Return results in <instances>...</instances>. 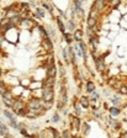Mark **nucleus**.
<instances>
[{"label":"nucleus","mask_w":127,"mask_h":138,"mask_svg":"<svg viewBox=\"0 0 127 138\" xmlns=\"http://www.w3.org/2000/svg\"><path fill=\"white\" fill-rule=\"evenodd\" d=\"M42 97L47 102H52L53 100V89L52 86H45L42 89Z\"/></svg>","instance_id":"1"},{"label":"nucleus","mask_w":127,"mask_h":138,"mask_svg":"<svg viewBox=\"0 0 127 138\" xmlns=\"http://www.w3.org/2000/svg\"><path fill=\"white\" fill-rule=\"evenodd\" d=\"M30 109H41L42 107V101H40L38 99H32L29 104Z\"/></svg>","instance_id":"2"},{"label":"nucleus","mask_w":127,"mask_h":138,"mask_svg":"<svg viewBox=\"0 0 127 138\" xmlns=\"http://www.w3.org/2000/svg\"><path fill=\"white\" fill-rule=\"evenodd\" d=\"M13 109H14V111L15 112H17L19 110H21L22 107H25V104H24V101H21V100H14V102H13V106H11Z\"/></svg>","instance_id":"3"},{"label":"nucleus","mask_w":127,"mask_h":138,"mask_svg":"<svg viewBox=\"0 0 127 138\" xmlns=\"http://www.w3.org/2000/svg\"><path fill=\"white\" fill-rule=\"evenodd\" d=\"M95 64H96V68H97V70L99 71H104L105 70V63L102 62L101 59H95Z\"/></svg>","instance_id":"4"},{"label":"nucleus","mask_w":127,"mask_h":138,"mask_svg":"<svg viewBox=\"0 0 127 138\" xmlns=\"http://www.w3.org/2000/svg\"><path fill=\"white\" fill-rule=\"evenodd\" d=\"M79 48H80V53H81V56H83V58L84 59H86V46H85V43L84 42H79Z\"/></svg>","instance_id":"5"},{"label":"nucleus","mask_w":127,"mask_h":138,"mask_svg":"<svg viewBox=\"0 0 127 138\" xmlns=\"http://www.w3.org/2000/svg\"><path fill=\"white\" fill-rule=\"evenodd\" d=\"M56 65H51V67L48 68L47 70V75L48 76H51V78H54V75H56Z\"/></svg>","instance_id":"6"},{"label":"nucleus","mask_w":127,"mask_h":138,"mask_svg":"<svg viewBox=\"0 0 127 138\" xmlns=\"http://www.w3.org/2000/svg\"><path fill=\"white\" fill-rule=\"evenodd\" d=\"M95 90V84H94L93 81H88L86 83V91L88 92H93Z\"/></svg>","instance_id":"7"},{"label":"nucleus","mask_w":127,"mask_h":138,"mask_svg":"<svg viewBox=\"0 0 127 138\" xmlns=\"http://www.w3.org/2000/svg\"><path fill=\"white\" fill-rule=\"evenodd\" d=\"M4 115L6 116V117H8L10 121H11V123H13V122H15V116H14L11 112H9V111H6V110H5V111H4Z\"/></svg>","instance_id":"8"},{"label":"nucleus","mask_w":127,"mask_h":138,"mask_svg":"<svg viewBox=\"0 0 127 138\" xmlns=\"http://www.w3.org/2000/svg\"><path fill=\"white\" fill-rule=\"evenodd\" d=\"M81 36H83V32H81L80 30H75L74 40H76V41H81Z\"/></svg>","instance_id":"9"},{"label":"nucleus","mask_w":127,"mask_h":138,"mask_svg":"<svg viewBox=\"0 0 127 138\" xmlns=\"http://www.w3.org/2000/svg\"><path fill=\"white\" fill-rule=\"evenodd\" d=\"M72 126H73V128H75V130L79 128V118L78 117L73 118V121H72Z\"/></svg>","instance_id":"10"},{"label":"nucleus","mask_w":127,"mask_h":138,"mask_svg":"<svg viewBox=\"0 0 127 138\" xmlns=\"http://www.w3.org/2000/svg\"><path fill=\"white\" fill-rule=\"evenodd\" d=\"M57 24H58V27H59V31L64 33L65 29H64V25H63V22H62V20H60V19H57Z\"/></svg>","instance_id":"11"},{"label":"nucleus","mask_w":127,"mask_h":138,"mask_svg":"<svg viewBox=\"0 0 127 138\" xmlns=\"http://www.w3.org/2000/svg\"><path fill=\"white\" fill-rule=\"evenodd\" d=\"M81 106L85 107V109L89 106V99H88V97H83L81 99Z\"/></svg>","instance_id":"12"},{"label":"nucleus","mask_w":127,"mask_h":138,"mask_svg":"<svg viewBox=\"0 0 127 138\" xmlns=\"http://www.w3.org/2000/svg\"><path fill=\"white\" fill-rule=\"evenodd\" d=\"M6 92H8V90H6V86L4 85V83L0 81V94H1V95H4V94H6Z\"/></svg>","instance_id":"13"},{"label":"nucleus","mask_w":127,"mask_h":138,"mask_svg":"<svg viewBox=\"0 0 127 138\" xmlns=\"http://www.w3.org/2000/svg\"><path fill=\"white\" fill-rule=\"evenodd\" d=\"M110 113H111L112 116H117L120 113V110L117 107H111V109H110Z\"/></svg>","instance_id":"14"},{"label":"nucleus","mask_w":127,"mask_h":138,"mask_svg":"<svg viewBox=\"0 0 127 138\" xmlns=\"http://www.w3.org/2000/svg\"><path fill=\"white\" fill-rule=\"evenodd\" d=\"M95 24H96V19L89 17V20H88V26H89V27H93V26H95Z\"/></svg>","instance_id":"15"},{"label":"nucleus","mask_w":127,"mask_h":138,"mask_svg":"<svg viewBox=\"0 0 127 138\" xmlns=\"http://www.w3.org/2000/svg\"><path fill=\"white\" fill-rule=\"evenodd\" d=\"M45 46H47L48 49H52V48H53V46H52V43H51V41H49L48 37L45 38Z\"/></svg>","instance_id":"16"},{"label":"nucleus","mask_w":127,"mask_h":138,"mask_svg":"<svg viewBox=\"0 0 127 138\" xmlns=\"http://www.w3.org/2000/svg\"><path fill=\"white\" fill-rule=\"evenodd\" d=\"M64 38L67 41V43H72V41H73V36L70 33H64Z\"/></svg>","instance_id":"17"},{"label":"nucleus","mask_w":127,"mask_h":138,"mask_svg":"<svg viewBox=\"0 0 127 138\" xmlns=\"http://www.w3.org/2000/svg\"><path fill=\"white\" fill-rule=\"evenodd\" d=\"M27 112H29V109H26V107H22L21 110H19V111H17V113H19V115H21V116L27 115Z\"/></svg>","instance_id":"18"},{"label":"nucleus","mask_w":127,"mask_h":138,"mask_svg":"<svg viewBox=\"0 0 127 138\" xmlns=\"http://www.w3.org/2000/svg\"><path fill=\"white\" fill-rule=\"evenodd\" d=\"M104 3H105V0H96V9H102L104 6Z\"/></svg>","instance_id":"19"},{"label":"nucleus","mask_w":127,"mask_h":138,"mask_svg":"<svg viewBox=\"0 0 127 138\" xmlns=\"http://www.w3.org/2000/svg\"><path fill=\"white\" fill-rule=\"evenodd\" d=\"M0 132H1V134L8 133V127L4 126V125H0Z\"/></svg>","instance_id":"20"},{"label":"nucleus","mask_w":127,"mask_h":138,"mask_svg":"<svg viewBox=\"0 0 127 138\" xmlns=\"http://www.w3.org/2000/svg\"><path fill=\"white\" fill-rule=\"evenodd\" d=\"M22 25H24L25 27H31V26H32V24L30 22L29 20H22Z\"/></svg>","instance_id":"21"},{"label":"nucleus","mask_w":127,"mask_h":138,"mask_svg":"<svg viewBox=\"0 0 127 138\" xmlns=\"http://www.w3.org/2000/svg\"><path fill=\"white\" fill-rule=\"evenodd\" d=\"M119 102H120V97L119 96H116V97L112 99V104L114 105H119Z\"/></svg>","instance_id":"22"},{"label":"nucleus","mask_w":127,"mask_h":138,"mask_svg":"<svg viewBox=\"0 0 127 138\" xmlns=\"http://www.w3.org/2000/svg\"><path fill=\"white\" fill-rule=\"evenodd\" d=\"M62 54H63V58L65 60H68V53H67V49H63L62 51Z\"/></svg>","instance_id":"23"},{"label":"nucleus","mask_w":127,"mask_h":138,"mask_svg":"<svg viewBox=\"0 0 127 138\" xmlns=\"http://www.w3.org/2000/svg\"><path fill=\"white\" fill-rule=\"evenodd\" d=\"M52 121H53V122H58V121H59V115L54 113V115H53V118H52Z\"/></svg>","instance_id":"24"},{"label":"nucleus","mask_w":127,"mask_h":138,"mask_svg":"<svg viewBox=\"0 0 127 138\" xmlns=\"http://www.w3.org/2000/svg\"><path fill=\"white\" fill-rule=\"evenodd\" d=\"M37 10V14L41 16V17H43V16H45V13H43V10L42 9H36Z\"/></svg>","instance_id":"25"},{"label":"nucleus","mask_w":127,"mask_h":138,"mask_svg":"<svg viewBox=\"0 0 127 138\" xmlns=\"http://www.w3.org/2000/svg\"><path fill=\"white\" fill-rule=\"evenodd\" d=\"M120 92H121V94H127V86H122V88H121V89H120Z\"/></svg>","instance_id":"26"},{"label":"nucleus","mask_w":127,"mask_h":138,"mask_svg":"<svg viewBox=\"0 0 127 138\" xmlns=\"http://www.w3.org/2000/svg\"><path fill=\"white\" fill-rule=\"evenodd\" d=\"M68 27H69V30H72V31L74 30V24H73V21H69V24H68Z\"/></svg>","instance_id":"27"},{"label":"nucleus","mask_w":127,"mask_h":138,"mask_svg":"<svg viewBox=\"0 0 127 138\" xmlns=\"http://www.w3.org/2000/svg\"><path fill=\"white\" fill-rule=\"evenodd\" d=\"M97 97H99V94H97V92H94V91H93V96H91V100H96Z\"/></svg>","instance_id":"28"},{"label":"nucleus","mask_w":127,"mask_h":138,"mask_svg":"<svg viewBox=\"0 0 127 138\" xmlns=\"http://www.w3.org/2000/svg\"><path fill=\"white\" fill-rule=\"evenodd\" d=\"M74 110H75L76 115H79V113H80V109H79V106H78V105H74Z\"/></svg>","instance_id":"29"},{"label":"nucleus","mask_w":127,"mask_h":138,"mask_svg":"<svg viewBox=\"0 0 127 138\" xmlns=\"http://www.w3.org/2000/svg\"><path fill=\"white\" fill-rule=\"evenodd\" d=\"M63 138H69V132L68 131H64L63 132Z\"/></svg>","instance_id":"30"},{"label":"nucleus","mask_w":127,"mask_h":138,"mask_svg":"<svg viewBox=\"0 0 127 138\" xmlns=\"http://www.w3.org/2000/svg\"><path fill=\"white\" fill-rule=\"evenodd\" d=\"M84 133L86 134V133H89V126H88V125H85L84 126Z\"/></svg>","instance_id":"31"},{"label":"nucleus","mask_w":127,"mask_h":138,"mask_svg":"<svg viewBox=\"0 0 127 138\" xmlns=\"http://www.w3.org/2000/svg\"><path fill=\"white\" fill-rule=\"evenodd\" d=\"M60 76H62V78H64V68H63V67H60Z\"/></svg>","instance_id":"32"},{"label":"nucleus","mask_w":127,"mask_h":138,"mask_svg":"<svg viewBox=\"0 0 127 138\" xmlns=\"http://www.w3.org/2000/svg\"><path fill=\"white\" fill-rule=\"evenodd\" d=\"M21 133H22L24 136H26V137L29 136V134H27V131H26V130H24V128H21Z\"/></svg>","instance_id":"33"},{"label":"nucleus","mask_w":127,"mask_h":138,"mask_svg":"<svg viewBox=\"0 0 127 138\" xmlns=\"http://www.w3.org/2000/svg\"><path fill=\"white\" fill-rule=\"evenodd\" d=\"M119 3H120V0H112V4L114 5H117Z\"/></svg>","instance_id":"34"},{"label":"nucleus","mask_w":127,"mask_h":138,"mask_svg":"<svg viewBox=\"0 0 127 138\" xmlns=\"http://www.w3.org/2000/svg\"><path fill=\"white\" fill-rule=\"evenodd\" d=\"M4 136H5L4 138H13V137H11V136H10V134H4Z\"/></svg>","instance_id":"35"},{"label":"nucleus","mask_w":127,"mask_h":138,"mask_svg":"<svg viewBox=\"0 0 127 138\" xmlns=\"http://www.w3.org/2000/svg\"><path fill=\"white\" fill-rule=\"evenodd\" d=\"M78 138H80V137H78Z\"/></svg>","instance_id":"36"}]
</instances>
